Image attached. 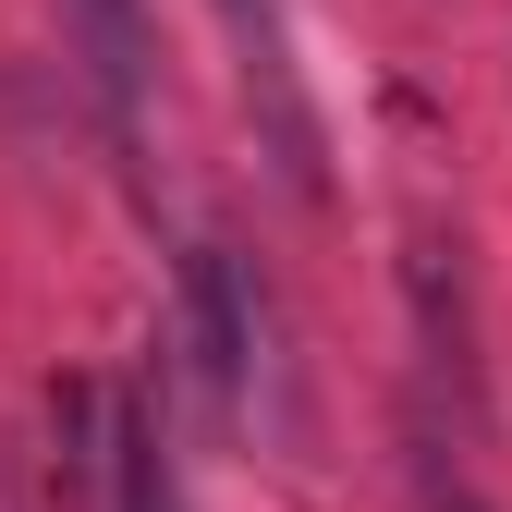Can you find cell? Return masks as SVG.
<instances>
[{"mask_svg": "<svg viewBox=\"0 0 512 512\" xmlns=\"http://www.w3.org/2000/svg\"><path fill=\"white\" fill-rule=\"evenodd\" d=\"M61 37H74V74L98 98V135L122 159H147V86H159V49H147V0H61Z\"/></svg>", "mask_w": 512, "mask_h": 512, "instance_id": "cell-2", "label": "cell"}, {"mask_svg": "<svg viewBox=\"0 0 512 512\" xmlns=\"http://www.w3.org/2000/svg\"><path fill=\"white\" fill-rule=\"evenodd\" d=\"M183 342H196L208 403H220V415H244V391H256V305H244L232 244H196V269H183Z\"/></svg>", "mask_w": 512, "mask_h": 512, "instance_id": "cell-3", "label": "cell"}, {"mask_svg": "<svg viewBox=\"0 0 512 512\" xmlns=\"http://www.w3.org/2000/svg\"><path fill=\"white\" fill-rule=\"evenodd\" d=\"M220 25H232V49H244V110H256V135H269L281 183H293V196H317L330 135H317V98H305V61H293L281 0H220Z\"/></svg>", "mask_w": 512, "mask_h": 512, "instance_id": "cell-1", "label": "cell"}]
</instances>
